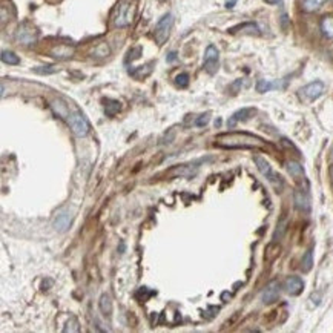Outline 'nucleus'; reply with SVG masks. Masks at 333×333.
<instances>
[{
  "label": "nucleus",
  "instance_id": "393cba45",
  "mask_svg": "<svg viewBox=\"0 0 333 333\" xmlns=\"http://www.w3.org/2000/svg\"><path fill=\"white\" fill-rule=\"evenodd\" d=\"M0 59H2V62L3 63H6V65H12V66H15V65H19L20 63V59H19V56H15L12 51H2V56H0Z\"/></svg>",
  "mask_w": 333,
  "mask_h": 333
},
{
  "label": "nucleus",
  "instance_id": "c85d7f7f",
  "mask_svg": "<svg viewBox=\"0 0 333 333\" xmlns=\"http://www.w3.org/2000/svg\"><path fill=\"white\" fill-rule=\"evenodd\" d=\"M57 71H59V68L52 66V65H49V66H39V68H34V73H37V74H45V76L54 74V73H57Z\"/></svg>",
  "mask_w": 333,
  "mask_h": 333
},
{
  "label": "nucleus",
  "instance_id": "473e14b6",
  "mask_svg": "<svg viewBox=\"0 0 333 333\" xmlns=\"http://www.w3.org/2000/svg\"><path fill=\"white\" fill-rule=\"evenodd\" d=\"M175 83H177V86H180V87H187V84H189V74H186V73L178 74L177 77H175Z\"/></svg>",
  "mask_w": 333,
  "mask_h": 333
},
{
  "label": "nucleus",
  "instance_id": "ea45409f",
  "mask_svg": "<svg viewBox=\"0 0 333 333\" xmlns=\"http://www.w3.org/2000/svg\"><path fill=\"white\" fill-rule=\"evenodd\" d=\"M264 2L270 5H283V0H264Z\"/></svg>",
  "mask_w": 333,
  "mask_h": 333
},
{
  "label": "nucleus",
  "instance_id": "58836bf2",
  "mask_svg": "<svg viewBox=\"0 0 333 333\" xmlns=\"http://www.w3.org/2000/svg\"><path fill=\"white\" fill-rule=\"evenodd\" d=\"M231 298H232V295H231L229 292H223V293H221V300H223L224 303H227V300H231Z\"/></svg>",
  "mask_w": 333,
  "mask_h": 333
},
{
  "label": "nucleus",
  "instance_id": "7c9ffc66",
  "mask_svg": "<svg viewBox=\"0 0 333 333\" xmlns=\"http://www.w3.org/2000/svg\"><path fill=\"white\" fill-rule=\"evenodd\" d=\"M140 56H142V48L140 46H137V48H134V49H129V52H128V56H126V63H129V62H134V60H137V59H140Z\"/></svg>",
  "mask_w": 333,
  "mask_h": 333
},
{
  "label": "nucleus",
  "instance_id": "c756f323",
  "mask_svg": "<svg viewBox=\"0 0 333 333\" xmlns=\"http://www.w3.org/2000/svg\"><path fill=\"white\" fill-rule=\"evenodd\" d=\"M279 246L276 244V241H273L270 246H267V253H266V259H273L279 255Z\"/></svg>",
  "mask_w": 333,
  "mask_h": 333
},
{
  "label": "nucleus",
  "instance_id": "a878e982",
  "mask_svg": "<svg viewBox=\"0 0 333 333\" xmlns=\"http://www.w3.org/2000/svg\"><path fill=\"white\" fill-rule=\"evenodd\" d=\"M286 231H287V218H283V220H279V223H278V226H276V229H275V234H273V241H279L283 237H284V234H286Z\"/></svg>",
  "mask_w": 333,
  "mask_h": 333
},
{
  "label": "nucleus",
  "instance_id": "b1692460",
  "mask_svg": "<svg viewBox=\"0 0 333 333\" xmlns=\"http://www.w3.org/2000/svg\"><path fill=\"white\" fill-rule=\"evenodd\" d=\"M327 0H304L303 2V11L306 12H315L321 9L326 5Z\"/></svg>",
  "mask_w": 333,
  "mask_h": 333
},
{
  "label": "nucleus",
  "instance_id": "423d86ee",
  "mask_svg": "<svg viewBox=\"0 0 333 333\" xmlns=\"http://www.w3.org/2000/svg\"><path fill=\"white\" fill-rule=\"evenodd\" d=\"M172 25H173V15L170 12L165 14L155 26V40H157V43L163 45L167 40L170 29H172Z\"/></svg>",
  "mask_w": 333,
  "mask_h": 333
},
{
  "label": "nucleus",
  "instance_id": "412c9836",
  "mask_svg": "<svg viewBox=\"0 0 333 333\" xmlns=\"http://www.w3.org/2000/svg\"><path fill=\"white\" fill-rule=\"evenodd\" d=\"M120 109H121V103L118 100H112V98L104 100V114L108 117H114L115 114H118Z\"/></svg>",
  "mask_w": 333,
  "mask_h": 333
},
{
  "label": "nucleus",
  "instance_id": "4be33fe9",
  "mask_svg": "<svg viewBox=\"0 0 333 333\" xmlns=\"http://www.w3.org/2000/svg\"><path fill=\"white\" fill-rule=\"evenodd\" d=\"M100 310L104 317H111L112 315V301H111V296L108 293H103L100 296Z\"/></svg>",
  "mask_w": 333,
  "mask_h": 333
},
{
  "label": "nucleus",
  "instance_id": "5701e85b",
  "mask_svg": "<svg viewBox=\"0 0 333 333\" xmlns=\"http://www.w3.org/2000/svg\"><path fill=\"white\" fill-rule=\"evenodd\" d=\"M51 108H52V111H54L60 118H68V115H69V108H68V104L66 103H63L62 100H54L51 103Z\"/></svg>",
  "mask_w": 333,
  "mask_h": 333
},
{
  "label": "nucleus",
  "instance_id": "f03ea898",
  "mask_svg": "<svg viewBox=\"0 0 333 333\" xmlns=\"http://www.w3.org/2000/svg\"><path fill=\"white\" fill-rule=\"evenodd\" d=\"M135 3L131 2V0H121L118 2L114 17H112V23L115 28H126L132 23L134 15H135Z\"/></svg>",
  "mask_w": 333,
  "mask_h": 333
},
{
  "label": "nucleus",
  "instance_id": "39448f33",
  "mask_svg": "<svg viewBox=\"0 0 333 333\" xmlns=\"http://www.w3.org/2000/svg\"><path fill=\"white\" fill-rule=\"evenodd\" d=\"M204 71L210 76L217 74L220 68V52L215 45H209L204 51V60H203Z\"/></svg>",
  "mask_w": 333,
  "mask_h": 333
},
{
  "label": "nucleus",
  "instance_id": "cd10ccee",
  "mask_svg": "<svg viewBox=\"0 0 333 333\" xmlns=\"http://www.w3.org/2000/svg\"><path fill=\"white\" fill-rule=\"evenodd\" d=\"M91 54H92L94 57L103 59V57H108V56L111 54V49H109V46H108L106 43H100V45H97V46L92 49Z\"/></svg>",
  "mask_w": 333,
  "mask_h": 333
},
{
  "label": "nucleus",
  "instance_id": "c9c22d12",
  "mask_svg": "<svg viewBox=\"0 0 333 333\" xmlns=\"http://www.w3.org/2000/svg\"><path fill=\"white\" fill-rule=\"evenodd\" d=\"M237 2H238V0H226V8L227 9H232L237 5Z\"/></svg>",
  "mask_w": 333,
  "mask_h": 333
},
{
  "label": "nucleus",
  "instance_id": "bb28decb",
  "mask_svg": "<svg viewBox=\"0 0 333 333\" xmlns=\"http://www.w3.org/2000/svg\"><path fill=\"white\" fill-rule=\"evenodd\" d=\"M312 267H313V250L309 249L301 259V269L303 272H310Z\"/></svg>",
  "mask_w": 333,
  "mask_h": 333
},
{
  "label": "nucleus",
  "instance_id": "f704fd0d",
  "mask_svg": "<svg viewBox=\"0 0 333 333\" xmlns=\"http://www.w3.org/2000/svg\"><path fill=\"white\" fill-rule=\"evenodd\" d=\"M166 60H167V63H172V62H175V60H177V52H175V51L169 52V54H167V57H166Z\"/></svg>",
  "mask_w": 333,
  "mask_h": 333
},
{
  "label": "nucleus",
  "instance_id": "79ce46f5",
  "mask_svg": "<svg viewBox=\"0 0 333 333\" xmlns=\"http://www.w3.org/2000/svg\"><path fill=\"white\" fill-rule=\"evenodd\" d=\"M330 172H332V180H333V166H332V169H330Z\"/></svg>",
  "mask_w": 333,
  "mask_h": 333
},
{
  "label": "nucleus",
  "instance_id": "f3484780",
  "mask_svg": "<svg viewBox=\"0 0 333 333\" xmlns=\"http://www.w3.org/2000/svg\"><path fill=\"white\" fill-rule=\"evenodd\" d=\"M286 82H269V80H258L256 83V91L259 94L269 92L272 89H279V87H284Z\"/></svg>",
  "mask_w": 333,
  "mask_h": 333
},
{
  "label": "nucleus",
  "instance_id": "f8f14e48",
  "mask_svg": "<svg viewBox=\"0 0 333 333\" xmlns=\"http://www.w3.org/2000/svg\"><path fill=\"white\" fill-rule=\"evenodd\" d=\"M203 163V160L200 162H194V163H189V165H181V166H177L169 170V175H180V177H190V175H194L197 172V169L200 167L198 165Z\"/></svg>",
  "mask_w": 333,
  "mask_h": 333
},
{
  "label": "nucleus",
  "instance_id": "7ed1b4c3",
  "mask_svg": "<svg viewBox=\"0 0 333 333\" xmlns=\"http://www.w3.org/2000/svg\"><path fill=\"white\" fill-rule=\"evenodd\" d=\"M69 128L73 129V132L77 135V137H86L89 134V123H87V120L84 118V115L76 108L73 111H69V115L66 118Z\"/></svg>",
  "mask_w": 333,
  "mask_h": 333
},
{
  "label": "nucleus",
  "instance_id": "a211bd4d",
  "mask_svg": "<svg viewBox=\"0 0 333 333\" xmlns=\"http://www.w3.org/2000/svg\"><path fill=\"white\" fill-rule=\"evenodd\" d=\"M51 56L56 57V59H60V60L69 59V57L74 56V48L68 46V45H59V46L51 49Z\"/></svg>",
  "mask_w": 333,
  "mask_h": 333
},
{
  "label": "nucleus",
  "instance_id": "20e7f679",
  "mask_svg": "<svg viewBox=\"0 0 333 333\" xmlns=\"http://www.w3.org/2000/svg\"><path fill=\"white\" fill-rule=\"evenodd\" d=\"M253 162H255V165H256V167H258V170L261 172V175H264V177L276 187V189H281L283 187V180H281V177L273 170V167L270 166V163L266 160V159H262L261 155H255L253 157Z\"/></svg>",
  "mask_w": 333,
  "mask_h": 333
},
{
  "label": "nucleus",
  "instance_id": "9d476101",
  "mask_svg": "<svg viewBox=\"0 0 333 333\" xmlns=\"http://www.w3.org/2000/svg\"><path fill=\"white\" fill-rule=\"evenodd\" d=\"M255 114H256V109L255 108H243V109L237 111L229 120H227V126H229V128H235L237 123H240V121H248Z\"/></svg>",
  "mask_w": 333,
  "mask_h": 333
},
{
  "label": "nucleus",
  "instance_id": "4468645a",
  "mask_svg": "<svg viewBox=\"0 0 333 333\" xmlns=\"http://www.w3.org/2000/svg\"><path fill=\"white\" fill-rule=\"evenodd\" d=\"M229 32H231V34H238V32H241V34H252V36H259V34H261V31H259L258 25H256V23H253V22L240 23V25H237V26L231 28V29H229Z\"/></svg>",
  "mask_w": 333,
  "mask_h": 333
},
{
  "label": "nucleus",
  "instance_id": "aec40b11",
  "mask_svg": "<svg viewBox=\"0 0 333 333\" xmlns=\"http://www.w3.org/2000/svg\"><path fill=\"white\" fill-rule=\"evenodd\" d=\"M321 32L329 40H333V15H324L321 19Z\"/></svg>",
  "mask_w": 333,
  "mask_h": 333
},
{
  "label": "nucleus",
  "instance_id": "1a4fd4ad",
  "mask_svg": "<svg viewBox=\"0 0 333 333\" xmlns=\"http://www.w3.org/2000/svg\"><path fill=\"white\" fill-rule=\"evenodd\" d=\"M279 290H281V284H279V281H276V279H273V281H270L264 287V290H262V293H261V301L264 303V304H272V303L278 301Z\"/></svg>",
  "mask_w": 333,
  "mask_h": 333
},
{
  "label": "nucleus",
  "instance_id": "c03bdc74",
  "mask_svg": "<svg viewBox=\"0 0 333 333\" xmlns=\"http://www.w3.org/2000/svg\"><path fill=\"white\" fill-rule=\"evenodd\" d=\"M332 2H333V0H332Z\"/></svg>",
  "mask_w": 333,
  "mask_h": 333
},
{
  "label": "nucleus",
  "instance_id": "0eeeda50",
  "mask_svg": "<svg viewBox=\"0 0 333 333\" xmlns=\"http://www.w3.org/2000/svg\"><path fill=\"white\" fill-rule=\"evenodd\" d=\"M15 40L23 46H31L37 42V29L29 23H22L15 31Z\"/></svg>",
  "mask_w": 333,
  "mask_h": 333
},
{
  "label": "nucleus",
  "instance_id": "6e6552de",
  "mask_svg": "<svg viewBox=\"0 0 333 333\" xmlns=\"http://www.w3.org/2000/svg\"><path fill=\"white\" fill-rule=\"evenodd\" d=\"M324 92V83L320 80H315L300 89V97L306 101H313L323 95Z\"/></svg>",
  "mask_w": 333,
  "mask_h": 333
},
{
  "label": "nucleus",
  "instance_id": "6ab92c4d",
  "mask_svg": "<svg viewBox=\"0 0 333 333\" xmlns=\"http://www.w3.org/2000/svg\"><path fill=\"white\" fill-rule=\"evenodd\" d=\"M152 69H154V62H151L145 66H138L135 69H129V74L137 80H142V79H146L148 76H151Z\"/></svg>",
  "mask_w": 333,
  "mask_h": 333
},
{
  "label": "nucleus",
  "instance_id": "f257e3e1",
  "mask_svg": "<svg viewBox=\"0 0 333 333\" xmlns=\"http://www.w3.org/2000/svg\"><path fill=\"white\" fill-rule=\"evenodd\" d=\"M217 146L226 149H264L267 143L261 137L249 132H226L220 134L217 138Z\"/></svg>",
  "mask_w": 333,
  "mask_h": 333
},
{
  "label": "nucleus",
  "instance_id": "e433bc0d",
  "mask_svg": "<svg viewBox=\"0 0 333 333\" xmlns=\"http://www.w3.org/2000/svg\"><path fill=\"white\" fill-rule=\"evenodd\" d=\"M281 25H283L284 29H287V26H289V19H287V15H286V14L281 15Z\"/></svg>",
  "mask_w": 333,
  "mask_h": 333
},
{
  "label": "nucleus",
  "instance_id": "37998d69",
  "mask_svg": "<svg viewBox=\"0 0 333 333\" xmlns=\"http://www.w3.org/2000/svg\"><path fill=\"white\" fill-rule=\"evenodd\" d=\"M332 154H333V149H332Z\"/></svg>",
  "mask_w": 333,
  "mask_h": 333
},
{
  "label": "nucleus",
  "instance_id": "2eb2a0df",
  "mask_svg": "<svg viewBox=\"0 0 333 333\" xmlns=\"http://www.w3.org/2000/svg\"><path fill=\"white\" fill-rule=\"evenodd\" d=\"M286 169H287V172H289L290 177L295 178L296 181H301V180L306 178L304 167H303L300 163H298V162H295V160H289V162L286 163Z\"/></svg>",
  "mask_w": 333,
  "mask_h": 333
},
{
  "label": "nucleus",
  "instance_id": "ddd939ff",
  "mask_svg": "<svg viewBox=\"0 0 333 333\" xmlns=\"http://www.w3.org/2000/svg\"><path fill=\"white\" fill-rule=\"evenodd\" d=\"M293 203H295V207L298 210H301V212H309L310 210V200L306 192H303L301 189H296L293 192Z\"/></svg>",
  "mask_w": 333,
  "mask_h": 333
},
{
  "label": "nucleus",
  "instance_id": "9b49d317",
  "mask_svg": "<svg viewBox=\"0 0 333 333\" xmlns=\"http://www.w3.org/2000/svg\"><path fill=\"white\" fill-rule=\"evenodd\" d=\"M284 289L289 295L292 296H296L300 295L304 289V281L300 278V276H289L286 281H284Z\"/></svg>",
  "mask_w": 333,
  "mask_h": 333
},
{
  "label": "nucleus",
  "instance_id": "a19ab883",
  "mask_svg": "<svg viewBox=\"0 0 333 333\" xmlns=\"http://www.w3.org/2000/svg\"><path fill=\"white\" fill-rule=\"evenodd\" d=\"M140 293H146L148 292V287H140V290H138ZM155 292H149L148 295H146V300H148V296H151V295H154Z\"/></svg>",
  "mask_w": 333,
  "mask_h": 333
},
{
  "label": "nucleus",
  "instance_id": "dca6fc26",
  "mask_svg": "<svg viewBox=\"0 0 333 333\" xmlns=\"http://www.w3.org/2000/svg\"><path fill=\"white\" fill-rule=\"evenodd\" d=\"M69 226H71V215H69L68 210H60L56 217V221H54V227L56 231L59 232H66L69 229Z\"/></svg>",
  "mask_w": 333,
  "mask_h": 333
},
{
  "label": "nucleus",
  "instance_id": "2f4dec72",
  "mask_svg": "<svg viewBox=\"0 0 333 333\" xmlns=\"http://www.w3.org/2000/svg\"><path fill=\"white\" fill-rule=\"evenodd\" d=\"M80 330V327H79V321H77V318H69V321L66 323V327L63 329V332L65 333H68V332H79Z\"/></svg>",
  "mask_w": 333,
  "mask_h": 333
},
{
  "label": "nucleus",
  "instance_id": "72a5a7b5",
  "mask_svg": "<svg viewBox=\"0 0 333 333\" xmlns=\"http://www.w3.org/2000/svg\"><path fill=\"white\" fill-rule=\"evenodd\" d=\"M209 120H210V112H206V114H201L197 120H195V126H198V128H203V126H206L207 123H209Z\"/></svg>",
  "mask_w": 333,
  "mask_h": 333
},
{
  "label": "nucleus",
  "instance_id": "4c0bfd02",
  "mask_svg": "<svg viewBox=\"0 0 333 333\" xmlns=\"http://www.w3.org/2000/svg\"><path fill=\"white\" fill-rule=\"evenodd\" d=\"M243 84V80H237L234 84H232V87H234V94H237L238 92V89H240V86Z\"/></svg>",
  "mask_w": 333,
  "mask_h": 333
}]
</instances>
